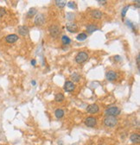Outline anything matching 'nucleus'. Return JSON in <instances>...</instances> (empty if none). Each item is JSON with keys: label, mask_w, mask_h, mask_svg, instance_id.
<instances>
[{"label": "nucleus", "mask_w": 140, "mask_h": 145, "mask_svg": "<svg viewBox=\"0 0 140 145\" xmlns=\"http://www.w3.org/2000/svg\"><path fill=\"white\" fill-rule=\"evenodd\" d=\"M61 40H62L63 44H65V45H68V44L70 43V42H71V40H70L69 37L67 36H63L62 38H61Z\"/></svg>", "instance_id": "nucleus-21"}, {"label": "nucleus", "mask_w": 140, "mask_h": 145, "mask_svg": "<svg viewBox=\"0 0 140 145\" xmlns=\"http://www.w3.org/2000/svg\"><path fill=\"white\" fill-rule=\"evenodd\" d=\"M97 29H98V28H97L95 25H93V24H89V25L87 27V30L89 32V33H93V32L97 30Z\"/></svg>", "instance_id": "nucleus-16"}, {"label": "nucleus", "mask_w": 140, "mask_h": 145, "mask_svg": "<svg viewBox=\"0 0 140 145\" xmlns=\"http://www.w3.org/2000/svg\"><path fill=\"white\" fill-rule=\"evenodd\" d=\"M96 119L93 117H88L85 121L86 125L88 126V127H94L96 125Z\"/></svg>", "instance_id": "nucleus-6"}, {"label": "nucleus", "mask_w": 140, "mask_h": 145, "mask_svg": "<svg viewBox=\"0 0 140 145\" xmlns=\"http://www.w3.org/2000/svg\"><path fill=\"white\" fill-rule=\"evenodd\" d=\"M5 13H6V11H5V9H4V8L0 7V17H2L3 16H4Z\"/></svg>", "instance_id": "nucleus-25"}, {"label": "nucleus", "mask_w": 140, "mask_h": 145, "mask_svg": "<svg viewBox=\"0 0 140 145\" xmlns=\"http://www.w3.org/2000/svg\"><path fill=\"white\" fill-rule=\"evenodd\" d=\"M92 16L94 18H96V19H99V18H101L102 17V13L101 11H99V10H93L92 12Z\"/></svg>", "instance_id": "nucleus-14"}, {"label": "nucleus", "mask_w": 140, "mask_h": 145, "mask_svg": "<svg viewBox=\"0 0 140 145\" xmlns=\"http://www.w3.org/2000/svg\"><path fill=\"white\" fill-rule=\"evenodd\" d=\"M106 79L110 80V81H112V80H115L117 79V74L113 71H109L107 72L106 74Z\"/></svg>", "instance_id": "nucleus-11"}, {"label": "nucleus", "mask_w": 140, "mask_h": 145, "mask_svg": "<svg viewBox=\"0 0 140 145\" xmlns=\"http://www.w3.org/2000/svg\"><path fill=\"white\" fill-rule=\"evenodd\" d=\"M55 4H56V5H57L58 7L63 8V7L67 4V2H66V1H61V0H56V1H55Z\"/></svg>", "instance_id": "nucleus-20"}, {"label": "nucleus", "mask_w": 140, "mask_h": 145, "mask_svg": "<svg viewBox=\"0 0 140 145\" xmlns=\"http://www.w3.org/2000/svg\"><path fill=\"white\" fill-rule=\"evenodd\" d=\"M88 59V55L86 52H80L75 57V61H76L77 63H83L85 62Z\"/></svg>", "instance_id": "nucleus-3"}, {"label": "nucleus", "mask_w": 140, "mask_h": 145, "mask_svg": "<svg viewBox=\"0 0 140 145\" xmlns=\"http://www.w3.org/2000/svg\"><path fill=\"white\" fill-rule=\"evenodd\" d=\"M36 60H33V61H31V64H32V65H33V66H35V65H36Z\"/></svg>", "instance_id": "nucleus-28"}, {"label": "nucleus", "mask_w": 140, "mask_h": 145, "mask_svg": "<svg viewBox=\"0 0 140 145\" xmlns=\"http://www.w3.org/2000/svg\"><path fill=\"white\" fill-rule=\"evenodd\" d=\"M104 123L107 127H114L118 123V119L115 117L106 116V118L104 119Z\"/></svg>", "instance_id": "nucleus-2"}, {"label": "nucleus", "mask_w": 140, "mask_h": 145, "mask_svg": "<svg viewBox=\"0 0 140 145\" xmlns=\"http://www.w3.org/2000/svg\"><path fill=\"white\" fill-rule=\"evenodd\" d=\"M80 76L77 72H74V74L71 75V80L74 82H78L80 80Z\"/></svg>", "instance_id": "nucleus-17"}, {"label": "nucleus", "mask_w": 140, "mask_h": 145, "mask_svg": "<svg viewBox=\"0 0 140 145\" xmlns=\"http://www.w3.org/2000/svg\"><path fill=\"white\" fill-rule=\"evenodd\" d=\"M45 22V17L43 14H38L35 17V23L36 25H42Z\"/></svg>", "instance_id": "nucleus-5"}, {"label": "nucleus", "mask_w": 140, "mask_h": 145, "mask_svg": "<svg viewBox=\"0 0 140 145\" xmlns=\"http://www.w3.org/2000/svg\"><path fill=\"white\" fill-rule=\"evenodd\" d=\"M131 141L132 142L134 143H140V136L137 133H134L131 136Z\"/></svg>", "instance_id": "nucleus-13"}, {"label": "nucleus", "mask_w": 140, "mask_h": 145, "mask_svg": "<svg viewBox=\"0 0 140 145\" xmlns=\"http://www.w3.org/2000/svg\"><path fill=\"white\" fill-rule=\"evenodd\" d=\"M48 30H49L51 36L53 37H57L59 36V34H60V29L56 25H51L49 27V29H48Z\"/></svg>", "instance_id": "nucleus-4"}, {"label": "nucleus", "mask_w": 140, "mask_h": 145, "mask_svg": "<svg viewBox=\"0 0 140 145\" xmlns=\"http://www.w3.org/2000/svg\"><path fill=\"white\" fill-rule=\"evenodd\" d=\"M64 90L66 92H72V91L74 90V83L71 81H67L64 85Z\"/></svg>", "instance_id": "nucleus-10"}, {"label": "nucleus", "mask_w": 140, "mask_h": 145, "mask_svg": "<svg viewBox=\"0 0 140 145\" xmlns=\"http://www.w3.org/2000/svg\"><path fill=\"white\" fill-rule=\"evenodd\" d=\"M66 28H67V29H68L69 32H71V33H74V32H76L77 29H78V27H77L76 24L73 23H67Z\"/></svg>", "instance_id": "nucleus-9"}, {"label": "nucleus", "mask_w": 140, "mask_h": 145, "mask_svg": "<svg viewBox=\"0 0 140 145\" xmlns=\"http://www.w3.org/2000/svg\"><path fill=\"white\" fill-rule=\"evenodd\" d=\"M66 17H67V19H68V20H73L74 18V13H67V15H66Z\"/></svg>", "instance_id": "nucleus-23"}, {"label": "nucleus", "mask_w": 140, "mask_h": 145, "mask_svg": "<svg viewBox=\"0 0 140 145\" xmlns=\"http://www.w3.org/2000/svg\"><path fill=\"white\" fill-rule=\"evenodd\" d=\"M137 63H138V67L139 68V65H140V55H138L137 56Z\"/></svg>", "instance_id": "nucleus-27"}, {"label": "nucleus", "mask_w": 140, "mask_h": 145, "mask_svg": "<svg viewBox=\"0 0 140 145\" xmlns=\"http://www.w3.org/2000/svg\"><path fill=\"white\" fill-rule=\"evenodd\" d=\"M129 9V6H125L124 9L122 10V13H121V15H122V17H125V14H126V11H127V10Z\"/></svg>", "instance_id": "nucleus-26"}, {"label": "nucleus", "mask_w": 140, "mask_h": 145, "mask_svg": "<svg viewBox=\"0 0 140 145\" xmlns=\"http://www.w3.org/2000/svg\"><path fill=\"white\" fill-rule=\"evenodd\" d=\"M76 38H77L78 41L81 42V41H85V40L87 38V35H86L85 33H80V35H78Z\"/></svg>", "instance_id": "nucleus-19"}, {"label": "nucleus", "mask_w": 140, "mask_h": 145, "mask_svg": "<svg viewBox=\"0 0 140 145\" xmlns=\"http://www.w3.org/2000/svg\"><path fill=\"white\" fill-rule=\"evenodd\" d=\"M55 114L57 118H61V117L64 116V111H63V110H61V109H57L55 111Z\"/></svg>", "instance_id": "nucleus-15"}, {"label": "nucleus", "mask_w": 140, "mask_h": 145, "mask_svg": "<svg viewBox=\"0 0 140 145\" xmlns=\"http://www.w3.org/2000/svg\"><path fill=\"white\" fill-rule=\"evenodd\" d=\"M5 40H6V42H9V43H14V42H16L18 40V36L15 34H11V35L7 36Z\"/></svg>", "instance_id": "nucleus-8"}, {"label": "nucleus", "mask_w": 140, "mask_h": 145, "mask_svg": "<svg viewBox=\"0 0 140 145\" xmlns=\"http://www.w3.org/2000/svg\"><path fill=\"white\" fill-rule=\"evenodd\" d=\"M67 5L69 7V8H71V9H75V3L74 2H68V4H67Z\"/></svg>", "instance_id": "nucleus-24"}, {"label": "nucleus", "mask_w": 140, "mask_h": 145, "mask_svg": "<svg viewBox=\"0 0 140 145\" xmlns=\"http://www.w3.org/2000/svg\"><path fill=\"white\" fill-rule=\"evenodd\" d=\"M105 114H106V116H112V117L118 116V115L120 114V109L118 108L117 106H111L106 110Z\"/></svg>", "instance_id": "nucleus-1"}, {"label": "nucleus", "mask_w": 140, "mask_h": 145, "mask_svg": "<svg viewBox=\"0 0 140 145\" xmlns=\"http://www.w3.org/2000/svg\"><path fill=\"white\" fill-rule=\"evenodd\" d=\"M18 33H19L21 36H26V35H28L29 33V29L27 28L26 26H20L19 28H18Z\"/></svg>", "instance_id": "nucleus-12"}, {"label": "nucleus", "mask_w": 140, "mask_h": 145, "mask_svg": "<svg viewBox=\"0 0 140 145\" xmlns=\"http://www.w3.org/2000/svg\"><path fill=\"white\" fill-rule=\"evenodd\" d=\"M36 9H30L29 10V12H28V14H27V17H33V16L36 14Z\"/></svg>", "instance_id": "nucleus-22"}, {"label": "nucleus", "mask_w": 140, "mask_h": 145, "mask_svg": "<svg viewBox=\"0 0 140 145\" xmlns=\"http://www.w3.org/2000/svg\"><path fill=\"white\" fill-rule=\"evenodd\" d=\"M99 3H102V4H104V3H106V1H99Z\"/></svg>", "instance_id": "nucleus-29"}, {"label": "nucleus", "mask_w": 140, "mask_h": 145, "mask_svg": "<svg viewBox=\"0 0 140 145\" xmlns=\"http://www.w3.org/2000/svg\"><path fill=\"white\" fill-rule=\"evenodd\" d=\"M55 99L56 102H62L64 100V95L62 93H57V94L55 95Z\"/></svg>", "instance_id": "nucleus-18"}, {"label": "nucleus", "mask_w": 140, "mask_h": 145, "mask_svg": "<svg viewBox=\"0 0 140 145\" xmlns=\"http://www.w3.org/2000/svg\"><path fill=\"white\" fill-rule=\"evenodd\" d=\"M87 112H89V113H96V112L99 111V106L95 104H89L87 108Z\"/></svg>", "instance_id": "nucleus-7"}]
</instances>
